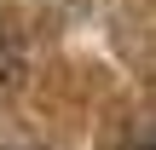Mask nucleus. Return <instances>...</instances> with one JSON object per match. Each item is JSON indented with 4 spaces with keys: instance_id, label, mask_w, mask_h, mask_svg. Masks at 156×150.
Listing matches in <instances>:
<instances>
[{
    "instance_id": "f257e3e1",
    "label": "nucleus",
    "mask_w": 156,
    "mask_h": 150,
    "mask_svg": "<svg viewBox=\"0 0 156 150\" xmlns=\"http://www.w3.org/2000/svg\"><path fill=\"white\" fill-rule=\"evenodd\" d=\"M17 75H23V40H17V29H12V17L0 12V98L17 87Z\"/></svg>"
},
{
    "instance_id": "f03ea898",
    "label": "nucleus",
    "mask_w": 156,
    "mask_h": 150,
    "mask_svg": "<svg viewBox=\"0 0 156 150\" xmlns=\"http://www.w3.org/2000/svg\"><path fill=\"white\" fill-rule=\"evenodd\" d=\"M127 150H156V127H145V133H139V139H133Z\"/></svg>"
}]
</instances>
